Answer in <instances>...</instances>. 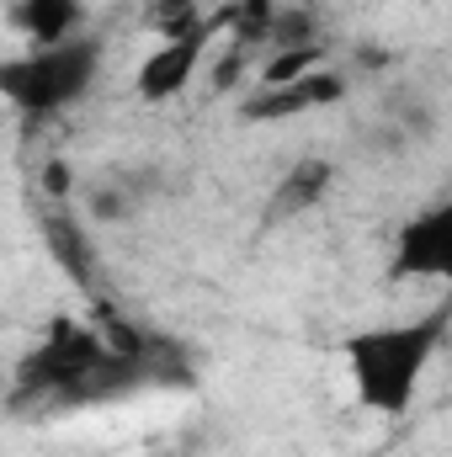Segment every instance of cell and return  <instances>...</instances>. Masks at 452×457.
<instances>
[{
  "label": "cell",
  "mask_w": 452,
  "mask_h": 457,
  "mask_svg": "<svg viewBox=\"0 0 452 457\" xmlns=\"http://www.w3.org/2000/svg\"><path fill=\"white\" fill-rule=\"evenodd\" d=\"M340 96H346V75H340V70H314V75L288 80V86H261V91L239 107V122H288V117L336 107Z\"/></svg>",
  "instance_id": "cell-5"
},
{
  "label": "cell",
  "mask_w": 452,
  "mask_h": 457,
  "mask_svg": "<svg viewBox=\"0 0 452 457\" xmlns=\"http://www.w3.org/2000/svg\"><path fill=\"white\" fill-rule=\"evenodd\" d=\"M331 181H336V165L320 160V154L288 165L282 181H277V192H272V219H298V213L320 208V203L331 197Z\"/></svg>",
  "instance_id": "cell-8"
},
{
  "label": "cell",
  "mask_w": 452,
  "mask_h": 457,
  "mask_svg": "<svg viewBox=\"0 0 452 457\" xmlns=\"http://www.w3.org/2000/svg\"><path fill=\"white\" fill-rule=\"evenodd\" d=\"M448 309H452V303H448Z\"/></svg>",
  "instance_id": "cell-17"
},
{
  "label": "cell",
  "mask_w": 452,
  "mask_h": 457,
  "mask_svg": "<svg viewBox=\"0 0 452 457\" xmlns=\"http://www.w3.org/2000/svg\"><path fill=\"white\" fill-rule=\"evenodd\" d=\"M38 228H43V250L54 255V266H59L86 298H102V255H96V245H91V228L80 224L75 213H64V208H48Z\"/></svg>",
  "instance_id": "cell-6"
},
{
  "label": "cell",
  "mask_w": 452,
  "mask_h": 457,
  "mask_svg": "<svg viewBox=\"0 0 452 457\" xmlns=\"http://www.w3.org/2000/svg\"><path fill=\"white\" fill-rule=\"evenodd\" d=\"M213 27V16L203 11V0H149V32L165 43V37H192Z\"/></svg>",
  "instance_id": "cell-10"
},
{
  "label": "cell",
  "mask_w": 452,
  "mask_h": 457,
  "mask_svg": "<svg viewBox=\"0 0 452 457\" xmlns=\"http://www.w3.org/2000/svg\"><path fill=\"white\" fill-rule=\"evenodd\" d=\"M389 277L394 282H452V197L410 213L394 228Z\"/></svg>",
  "instance_id": "cell-3"
},
{
  "label": "cell",
  "mask_w": 452,
  "mask_h": 457,
  "mask_svg": "<svg viewBox=\"0 0 452 457\" xmlns=\"http://www.w3.org/2000/svg\"><path fill=\"white\" fill-rule=\"evenodd\" d=\"M448 330H452V309L442 303L431 314H415V320H399V325H367V330L346 336L340 361L351 372L356 404L378 420L410 415V404L421 394V378L431 372Z\"/></svg>",
  "instance_id": "cell-1"
},
{
  "label": "cell",
  "mask_w": 452,
  "mask_h": 457,
  "mask_svg": "<svg viewBox=\"0 0 452 457\" xmlns=\"http://www.w3.org/2000/svg\"><path fill=\"white\" fill-rule=\"evenodd\" d=\"M314 70H325V43H314V48H282V54H272L261 64V86H288V80H304Z\"/></svg>",
  "instance_id": "cell-12"
},
{
  "label": "cell",
  "mask_w": 452,
  "mask_h": 457,
  "mask_svg": "<svg viewBox=\"0 0 452 457\" xmlns=\"http://www.w3.org/2000/svg\"><path fill=\"white\" fill-rule=\"evenodd\" d=\"M213 37H219V27H203V32H192V37H165V43H155V48L144 54V64H138V75H133L138 102L160 107V102L187 96L192 80L203 75V59H208V43H213Z\"/></svg>",
  "instance_id": "cell-4"
},
{
  "label": "cell",
  "mask_w": 452,
  "mask_h": 457,
  "mask_svg": "<svg viewBox=\"0 0 452 457\" xmlns=\"http://www.w3.org/2000/svg\"><path fill=\"white\" fill-rule=\"evenodd\" d=\"M43 192H48V203H64L75 187H70V165L64 160H48L43 165Z\"/></svg>",
  "instance_id": "cell-15"
},
{
  "label": "cell",
  "mask_w": 452,
  "mask_h": 457,
  "mask_svg": "<svg viewBox=\"0 0 452 457\" xmlns=\"http://www.w3.org/2000/svg\"><path fill=\"white\" fill-rule=\"evenodd\" d=\"M11 27L32 37V48L75 43L86 27V0H11Z\"/></svg>",
  "instance_id": "cell-7"
},
{
  "label": "cell",
  "mask_w": 452,
  "mask_h": 457,
  "mask_svg": "<svg viewBox=\"0 0 452 457\" xmlns=\"http://www.w3.org/2000/svg\"><path fill=\"white\" fill-rule=\"evenodd\" d=\"M138 213V197L128 192V181H102V187H86V219L91 224H128Z\"/></svg>",
  "instance_id": "cell-11"
},
{
  "label": "cell",
  "mask_w": 452,
  "mask_h": 457,
  "mask_svg": "<svg viewBox=\"0 0 452 457\" xmlns=\"http://www.w3.org/2000/svg\"><path fill=\"white\" fill-rule=\"evenodd\" d=\"M245 64H250V48L229 43L224 54H219V64H213V91H234V86H239V75H245Z\"/></svg>",
  "instance_id": "cell-14"
},
{
  "label": "cell",
  "mask_w": 452,
  "mask_h": 457,
  "mask_svg": "<svg viewBox=\"0 0 452 457\" xmlns=\"http://www.w3.org/2000/svg\"><path fill=\"white\" fill-rule=\"evenodd\" d=\"M277 16H282L277 0H229L213 11V27L229 32V43H239V48H261V43H272Z\"/></svg>",
  "instance_id": "cell-9"
},
{
  "label": "cell",
  "mask_w": 452,
  "mask_h": 457,
  "mask_svg": "<svg viewBox=\"0 0 452 457\" xmlns=\"http://www.w3.org/2000/svg\"><path fill=\"white\" fill-rule=\"evenodd\" d=\"M320 43V16L314 11H298V5H282L277 16V32H272V48H314Z\"/></svg>",
  "instance_id": "cell-13"
},
{
  "label": "cell",
  "mask_w": 452,
  "mask_h": 457,
  "mask_svg": "<svg viewBox=\"0 0 452 457\" xmlns=\"http://www.w3.org/2000/svg\"><path fill=\"white\" fill-rule=\"evenodd\" d=\"M102 59H107L102 37H86V32L59 48H32L27 59L0 64V96L21 117H54L96 86Z\"/></svg>",
  "instance_id": "cell-2"
},
{
  "label": "cell",
  "mask_w": 452,
  "mask_h": 457,
  "mask_svg": "<svg viewBox=\"0 0 452 457\" xmlns=\"http://www.w3.org/2000/svg\"><path fill=\"white\" fill-rule=\"evenodd\" d=\"M389 64H394V54H389V48H378V43H362V48H356V70L378 75V70H389Z\"/></svg>",
  "instance_id": "cell-16"
}]
</instances>
